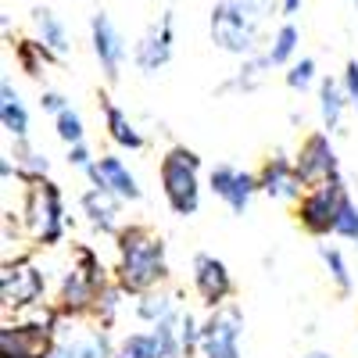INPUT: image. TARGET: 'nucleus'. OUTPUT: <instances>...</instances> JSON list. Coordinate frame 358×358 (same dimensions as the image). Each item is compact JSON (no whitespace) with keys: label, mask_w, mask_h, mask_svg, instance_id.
<instances>
[{"label":"nucleus","mask_w":358,"mask_h":358,"mask_svg":"<svg viewBox=\"0 0 358 358\" xmlns=\"http://www.w3.org/2000/svg\"><path fill=\"white\" fill-rule=\"evenodd\" d=\"M115 283L129 297L165 287L169 280V251L165 241L143 222H129L115 233Z\"/></svg>","instance_id":"1"},{"label":"nucleus","mask_w":358,"mask_h":358,"mask_svg":"<svg viewBox=\"0 0 358 358\" xmlns=\"http://www.w3.org/2000/svg\"><path fill=\"white\" fill-rule=\"evenodd\" d=\"M22 226L29 241L36 248H57L69 236V212H65V194L54 179H36L25 183V201H22Z\"/></svg>","instance_id":"2"},{"label":"nucleus","mask_w":358,"mask_h":358,"mask_svg":"<svg viewBox=\"0 0 358 358\" xmlns=\"http://www.w3.org/2000/svg\"><path fill=\"white\" fill-rule=\"evenodd\" d=\"M201 169H204L201 155L190 151L187 143H176L162 155L158 183H162V197L172 215L190 219L201 212Z\"/></svg>","instance_id":"3"},{"label":"nucleus","mask_w":358,"mask_h":358,"mask_svg":"<svg viewBox=\"0 0 358 358\" xmlns=\"http://www.w3.org/2000/svg\"><path fill=\"white\" fill-rule=\"evenodd\" d=\"M208 33H212V43L222 54L248 57V54H258L262 22L244 11L241 0H215L212 15H208Z\"/></svg>","instance_id":"4"},{"label":"nucleus","mask_w":358,"mask_h":358,"mask_svg":"<svg viewBox=\"0 0 358 358\" xmlns=\"http://www.w3.org/2000/svg\"><path fill=\"white\" fill-rule=\"evenodd\" d=\"M351 201L344 179H330V183H315V187H305L301 201L294 204V219L308 236L315 241H326V236L337 233V219L344 212V204Z\"/></svg>","instance_id":"5"},{"label":"nucleus","mask_w":358,"mask_h":358,"mask_svg":"<svg viewBox=\"0 0 358 358\" xmlns=\"http://www.w3.org/2000/svg\"><path fill=\"white\" fill-rule=\"evenodd\" d=\"M47 301V273L29 258H4V268H0V308L8 315H22L29 308H36Z\"/></svg>","instance_id":"6"},{"label":"nucleus","mask_w":358,"mask_h":358,"mask_svg":"<svg viewBox=\"0 0 358 358\" xmlns=\"http://www.w3.org/2000/svg\"><path fill=\"white\" fill-rule=\"evenodd\" d=\"M241 337H244V312L233 301H226L219 308H208L194 358H244Z\"/></svg>","instance_id":"7"},{"label":"nucleus","mask_w":358,"mask_h":358,"mask_svg":"<svg viewBox=\"0 0 358 358\" xmlns=\"http://www.w3.org/2000/svg\"><path fill=\"white\" fill-rule=\"evenodd\" d=\"M179 315L165 319L158 326H147V330L126 334L115 348V358H187L183 341H179Z\"/></svg>","instance_id":"8"},{"label":"nucleus","mask_w":358,"mask_h":358,"mask_svg":"<svg viewBox=\"0 0 358 358\" xmlns=\"http://www.w3.org/2000/svg\"><path fill=\"white\" fill-rule=\"evenodd\" d=\"M294 165H297V172H301L305 187L330 183V179H344V176H341L337 147H334V140H330V129L308 133V136L301 140V147L294 151Z\"/></svg>","instance_id":"9"},{"label":"nucleus","mask_w":358,"mask_h":358,"mask_svg":"<svg viewBox=\"0 0 358 358\" xmlns=\"http://www.w3.org/2000/svg\"><path fill=\"white\" fill-rule=\"evenodd\" d=\"M90 47H94V57L104 72L108 83H118L126 69V57H129V43L122 36V29L111 22L108 11H94L90 15Z\"/></svg>","instance_id":"10"},{"label":"nucleus","mask_w":358,"mask_h":358,"mask_svg":"<svg viewBox=\"0 0 358 358\" xmlns=\"http://www.w3.org/2000/svg\"><path fill=\"white\" fill-rule=\"evenodd\" d=\"M108 283H97L94 276L86 273V268H79L76 262H69V268L62 273V280H57V297L54 305L62 308L65 319H94V308H97V297Z\"/></svg>","instance_id":"11"},{"label":"nucleus","mask_w":358,"mask_h":358,"mask_svg":"<svg viewBox=\"0 0 358 358\" xmlns=\"http://www.w3.org/2000/svg\"><path fill=\"white\" fill-rule=\"evenodd\" d=\"M190 287H194L197 301H201L204 308L226 305L229 297H233V290H236L229 265H226L222 258H215V255H208V251L194 255V262H190Z\"/></svg>","instance_id":"12"},{"label":"nucleus","mask_w":358,"mask_h":358,"mask_svg":"<svg viewBox=\"0 0 358 358\" xmlns=\"http://www.w3.org/2000/svg\"><path fill=\"white\" fill-rule=\"evenodd\" d=\"M176 54V11L169 8L162 15V22H155L147 33L136 40L133 47V65L143 72V76H158L162 69H169Z\"/></svg>","instance_id":"13"},{"label":"nucleus","mask_w":358,"mask_h":358,"mask_svg":"<svg viewBox=\"0 0 358 358\" xmlns=\"http://www.w3.org/2000/svg\"><path fill=\"white\" fill-rule=\"evenodd\" d=\"M208 190H212L215 201H222L229 208V215H244L251 208V197L262 194L258 172H248L241 165H215L208 172Z\"/></svg>","instance_id":"14"},{"label":"nucleus","mask_w":358,"mask_h":358,"mask_svg":"<svg viewBox=\"0 0 358 358\" xmlns=\"http://www.w3.org/2000/svg\"><path fill=\"white\" fill-rule=\"evenodd\" d=\"M111 326L104 322H94L86 326V330H69V319L62 326V334H57V344L47 358H115V341H111Z\"/></svg>","instance_id":"15"},{"label":"nucleus","mask_w":358,"mask_h":358,"mask_svg":"<svg viewBox=\"0 0 358 358\" xmlns=\"http://www.w3.org/2000/svg\"><path fill=\"white\" fill-rule=\"evenodd\" d=\"M258 190L268 201H280V204H297L305 194V179L297 172L294 158L287 155H268L258 169Z\"/></svg>","instance_id":"16"},{"label":"nucleus","mask_w":358,"mask_h":358,"mask_svg":"<svg viewBox=\"0 0 358 358\" xmlns=\"http://www.w3.org/2000/svg\"><path fill=\"white\" fill-rule=\"evenodd\" d=\"M122 197L111 194L108 187H97V183H90L83 194H79V212L86 219V226L101 233V236H115L118 229H122Z\"/></svg>","instance_id":"17"},{"label":"nucleus","mask_w":358,"mask_h":358,"mask_svg":"<svg viewBox=\"0 0 358 358\" xmlns=\"http://www.w3.org/2000/svg\"><path fill=\"white\" fill-rule=\"evenodd\" d=\"M86 179H90V183H97V187H108L126 204H136L143 197V187H140L136 172L126 165V158H118V155H97V165L86 172Z\"/></svg>","instance_id":"18"},{"label":"nucleus","mask_w":358,"mask_h":358,"mask_svg":"<svg viewBox=\"0 0 358 358\" xmlns=\"http://www.w3.org/2000/svg\"><path fill=\"white\" fill-rule=\"evenodd\" d=\"M101 122H104V133H108V140L115 143V147H122V151H143V133H140V126L133 122V118L126 115V108L122 104H115L108 94H101Z\"/></svg>","instance_id":"19"},{"label":"nucleus","mask_w":358,"mask_h":358,"mask_svg":"<svg viewBox=\"0 0 358 358\" xmlns=\"http://www.w3.org/2000/svg\"><path fill=\"white\" fill-rule=\"evenodd\" d=\"M33 29H36V40L57 57V62H65L69 50H72V33L62 15H54L50 8H33Z\"/></svg>","instance_id":"20"},{"label":"nucleus","mask_w":358,"mask_h":358,"mask_svg":"<svg viewBox=\"0 0 358 358\" xmlns=\"http://www.w3.org/2000/svg\"><path fill=\"white\" fill-rule=\"evenodd\" d=\"M348 108H351V101H348V90H344L341 76H322L319 79V118H322V129L337 133Z\"/></svg>","instance_id":"21"},{"label":"nucleus","mask_w":358,"mask_h":358,"mask_svg":"<svg viewBox=\"0 0 358 358\" xmlns=\"http://www.w3.org/2000/svg\"><path fill=\"white\" fill-rule=\"evenodd\" d=\"M179 312V301H176V294L165 290V287H155V290H147V294H136V301H133V315L143 322V326H158L165 319H176Z\"/></svg>","instance_id":"22"},{"label":"nucleus","mask_w":358,"mask_h":358,"mask_svg":"<svg viewBox=\"0 0 358 358\" xmlns=\"http://www.w3.org/2000/svg\"><path fill=\"white\" fill-rule=\"evenodd\" d=\"M0 126L11 140H29V108L11 79L0 83Z\"/></svg>","instance_id":"23"},{"label":"nucleus","mask_w":358,"mask_h":358,"mask_svg":"<svg viewBox=\"0 0 358 358\" xmlns=\"http://www.w3.org/2000/svg\"><path fill=\"white\" fill-rule=\"evenodd\" d=\"M297 47H301V33H297V25L283 22V25L273 29V36H268L265 57L273 62V69H287L290 62H297Z\"/></svg>","instance_id":"24"},{"label":"nucleus","mask_w":358,"mask_h":358,"mask_svg":"<svg viewBox=\"0 0 358 358\" xmlns=\"http://www.w3.org/2000/svg\"><path fill=\"white\" fill-rule=\"evenodd\" d=\"M11 158L18 165V183H36V179H47L50 176V158L43 151H36L29 140H15Z\"/></svg>","instance_id":"25"},{"label":"nucleus","mask_w":358,"mask_h":358,"mask_svg":"<svg viewBox=\"0 0 358 358\" xmlns=\"http://www.w3.org/2000/svg\"><path fill=\"white\" fill-rule=\"evenodd\" d=\"M319 258L326 265V273H330V283L337 287V294L341 297H351L355 294V273H351L344 251L341 248H330V244H319Z\"/></svg>","instance_id":"26"},{"label":"nucleus","mask_w":358,"mask_h":358,"mask_svg":"<svg viewBox=\"0 0 358 358\" xmlns=\"http://www.w3.org/2000/svg\"><path fill=\"white\" fill-rule=\"evenodd\" d=\"M268 69H273V62L265 57V50L262 54H248V57H241V69H236V76L222 90H244V94H248V90H255V86L265 83Z\"/></svg>","instance_id":"27"},{"label":"nucleus","mask_w":358,"mask_h":358,"mask_svg":"<svg viewBox=\"0 0 358 358\" xmlns=\"http://www.w3.org/2000/svg\"><path fill=\"white\" fill-rule=\"evenodd\" d=\"M15 62H18V69H22L25 76H33V79H36L47 65L57 62V57H54V54L33 36V40H15Z\"/></svg>","instance_id":"28"},{"label":"nucleus","mask_w":358,"mask_h":358,"mask_svg":"<svg viewBox=\"0 0 358 358\" xmlns=\"http://www.w3.org/2000/svg\"><path fill=\"white\" fill-rule=\"evenodd\" d=\"M126 290L118 287L115 280L101 290V297H97V308H94V322H104V326H115L118 322V315H122V308H126Z\"/></svg>","instance_id":"29"},{"label":"nucleus","mask_w":358,"mask_h":358,"mask_svg":"<svg viewBox=\"0 0 358 358\" xmlns=\"http://www.w3.org/2000/svg\"><path fill=\"white\" fill-rule=\"evenodd\" d=\"M287 86L294 90V94H305V90H312V86H319V65H315V57H297V62H290L287 65Z\"/></svg>","instance_id":"30"},{"label":"nucleus","mask_w":358,"mask_h":358,"mask_svg":"<svg viewBox=\"0 0 358 358\" xmlns=\"http://www.w3.org/2000/svg\"><path fill=\"white\" fill-rule=\"evenodd\" d=\"M54 133H57V140H62L65 147L86 140V122H83V115H79L76 108H65L62 115H54Z\"/></svg>","instance_id":"31"},{"label":"nucleus","mask_w":358,"mask_h":358,"mask_svg":"<svg viewBox=\"0 0 358 358\" xmlns=\"http://www.w3.org/2000/svg\"><path fill=\"white\" fill-rule=\"evenodd\" d=\"M201 326L204 319H197L194 312L183 308V315H179V341H183V355L194 358L197 355V344H201Z\"/></svg>","instance_id":"32"},{"label":"nucleus","mask_w":358,"mask_h":358,"mask_svg":"<svg viewBox=\"0 0 358 358\" xmlns=\"http://www.w3.org/2000/svg\"><path fill=\"white\" fill-rule=\"evenodd\" d=\"M334 236H341V241H351V244L358 248V204H355V201L344 204V212H341V219H337V233H334Z\"/></svg>","instance_id":"33"},{"label":"nucleus","mask_w":358,"mask_h":358,"mask_svg":"<svg viewBox=\"0 0 358 358\" xmlns=\"http://www.w3.org/2000/svg\"><path fill=\"white\" fill-rule=\"evenodd\" d=\"M65 158H69V169H76V172H83V176H86L90 169H94V165H97V155H94V151H90V143H86V140H79V143H72Z\"/></svg>","instance_id":"34"},{"label":"nucleus","mask_w":358,"mask_h":358,"mask_svg":"<svg viewBox=\"0 0 358 358\" xmlns=\"http://www.w3.org/2000/svg\"><path fill=\"white\" fill-rule=\"evenodd\" d=\"M65 108H72V104L62 90H40V111L43 115H62Z\"/></svg>","instance_id":"35"},{"label":"nucleus","mask_w":358,"mask_h":358,"mask_svg":"<svg viewBox=\"0 0 358 358\" xmlns=\"http://www.w3.org/2000/svg\"><path fill=\"white\" fill-rule=\"evenodd\" d=\"M341 83H344V90H348V101L358 108V57H351V62L344 65V72H341Z\"/></svg>","instance_id":"36"},{"label":"nucleus","mask_w":358,"mask_h":358,"mask_svg":"<svg viewBox=\"0 0 358 358\" xmlns=\"http://www.w3.org/2000/svg\"><path fill=\"white\" fill-rule=\"evenodd\" d=\"M241 4H244V11L255 15L258 22H265L273 11H280V0H241Z\"/></svg>","instance_id":"37"},{"label":"nucleus","mask_w":358,"mask_h":358,"mask_svg":"<svg viewBox=\"0 0 358 358\" xmlns=\"http://www.w3.org/2000/svg\"><path fill=\"white\" fill-rule=\"evenodd\" d=\"M0 176H4V183H11V176L18 179V165L11 162V155H4V158H0Z\"/></svg>","instance_id":"38"},{"label":"nucleus","mask_w":358,"mask_h":358,"mask_svg":"<svg viewBox=\"0 0 358 358\" xmlns=\"http://www.w3.org/2000/svg\"><path fill=\"white\" fill-rule=\"evenodd\" d=\"M297 11H301V0H280V15L283 18H294Z\"/></svg>","instance_id":"39"},{"label":"nucleus","mask_w":358,"mask_h":358,"mask_svg":"<svg viewBox=\"0 0 358 358\" xmlns=\"http://www.w3.org/2000/svg\"><path fill=\"white\" fill-rule=\"evenodd\" d=\"M305 358H330V355H326V351H308Z\"/></svg>","instance_id":"40"},{"label":"nucleus","mask_w":358,"mask_h":358,"mask_svg":"<svg viewBox=\"0 0 358 358\" xmlns=\"http://www.w3.org/2000/svg\"><path fill=\"white\" fill-rule=\"evenodd\" d=\"M348 4H351V8H355V11H358V0H348Z\"/></svg>","instance_id":"41"}]
</instances>
